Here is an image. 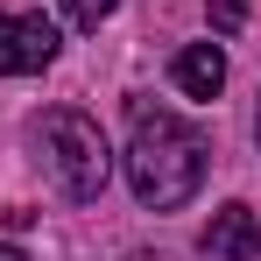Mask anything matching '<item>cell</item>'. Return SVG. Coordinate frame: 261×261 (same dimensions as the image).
Returning <instances> with one entry per match:
<instances>
[{
    "label": "cell",
    "instance_id": "obj_1",
    "mask_svg": "<svg viewBox=\"0 0 261 261\" xmlns=\"http://www.w3.org/2000/svg\"><path fill=\"white\" fill-rule=\"evenodd\" d=\"M127 184H134V198H141V205H155V212L191 205V198H198V184H205V134L191 127L184 113H170V106L134 99Z\"/></svg>",
    "mask_w": 261,
    "mask_h": 261
},
{
    "label": "cell",
    "instance_id": "obj_2",
    "mask_svg": "<svg viewBox=\"0 0 261 261\" xmlns=\"http://www.w3.org/2000/svg\"><path fill=\"white\" fill-rule=\"evenodd\" d=\"M36 148H43V170L57 176V191L78 198V205H92V198L106 191V176H113L106 134H99V120L78 113V106H49L43 120H36Z\"/></svg>",
    "mask_w": 261,
    "mask_h": 261
},
{
    "label": "cell",
    "instance_id": "obj_3",
    "mask_svg": "<svg viewBox=\"0 0 261 261\" xmlns=\"http://www.w3.org/2000/svg\"><path fill=\"white\" fill-rule=\"evenodd\" d=\"M57 57V21L49 14H0V78H29Z\"/></svg>",
    "mask_w": 261,
    "mask_h": 261
},
{
    "label": "cell",
    "instance_id": "obj_4",
    "mask_svg": "<svg viewBox=\"0 0 261 261\" xmlns=\"http://www.w3.org/2000/svg\"><path fill=\"white\" fill-rule=\"evenodd\" d=\"M198 247H205L212 261H254L261 254V219L247 212V205H219Z\"/></svg>",
    "mask_w": 261,
    "mask_h": 261
},
{
    "label": "cell",
    "instance_id": "obj_5",
    "mask_svg": "<svg viewBox=\"0 0 261 261\" xmlns=\"http://www.w3.org/2000/svg\"><path fill=\"white\" fill-rule=\"evenodd\" d=\"M226 85V49L219 43H191L176 57V92H191V99H219Z\"/></svg>",
    "mask_w": 261,
    "mask_h": 261
},
{
    "label": "cell",
    "instance_id": "obj_6",
    "mask_svg": "<svg viewBox=\"0 0 261 261\" xmlns=\"http://www.w3.org/2000/svg\"><path fill=\"white\" fill-rule=\"evenodd\" d=\"M113 7H120V0H64V14H71L78 29H99V21H106Z\"/></svg>",
    "mask_w": 261,
    "mask_h": 261
},
{
    "label": "cell",
    "instance_id": "obj_7",
    "mask_svg": "<svg viewBox=\"0 0 261 261\" xmlns=\"http://www.w3.org/2000/svg\"><path fill=\"white\" fill-rule=\"evenodd\" d=\"M240 21H247V0H212V29L219 36H233Z\"/></svg>",
    "mask_w": 261,
    "mask_h": 261
},
{
    "label": "cell",
    "instance_id": "obj_8",
    "mask_svg": "<svg viewBox=\"0 0 261 261\" xmlns=\"http://www.w3.org/2000/svg\"><path fill=\"white\" fill-rule=\"evenodd\" d=\"M0 261H29V254H21V247H7V240H0Z\"/></svg>",
    "mask_w": 261,
    "mask_h": 261
},
{
    "label": "cell",
    "instance_id": "obj_9",
    "mask_svg": "<svg viewBox=\"0 0 261 261\" xmlns=\"http://www.w3.org/2000/svg\"><path fill=\"white\" fill-rule=\"evenodd\" d=\"M254 134H261V120H254Z\"/></svg>",
    "mask_w": 261,
    "mask_h": 261
}]
</instances>
